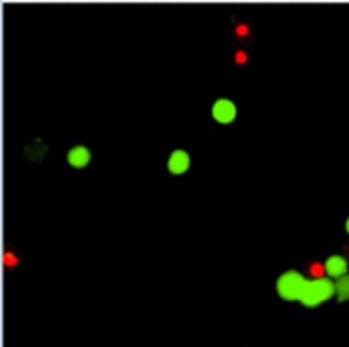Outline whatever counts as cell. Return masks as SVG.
I'll list each match as a JSON object with an SVG mask.
<instances>
[{
    "instance_id": "obj_1",
    "label": "cell",
    "mask_w": 349,
    "mask_h": 347,
    "mask_svg": "<svg viewBox=\"0 0 349 347\" xmlns=\"http://www.w3.org/2000/svg\"><path fill=\"white\" fill-rule=\"evenodd\" d=\"M333 296H335V282L333 280H329V278H311L302 288L298 302H302L304 306H319L321 302H325Z\"/></svg>"
},
{
    "instance_id": "obj_2",
    "label": "cell",
    "mask_w": 349,
    "mask_h": 347,
    "mask_svg": "<svg viewBox=\"0 0 349 347\" xmlns=\"http://www.w3.org/2000/svg\"><path fill=\"white\" fill-rule=\"evenodd\" d=\"M306 284V278L300 274V272H284L276 282V290L284 300H298L300 294H302V288Z\"/></svg>"
},
{
    "instance_id": "obj_3",
    "label": "cell",
    "mask_w": 349,
    "mask_h": 347,
    "mask_svg": "<svg viewBox=\"0 0 349 347\" xmlns=\"http://www.w3.org/2000/svg\"><path fill=\"white\" fill-rule=\"evenodd\" d=\"M213 119L221 125H231L237 119V106L229 98H219L213 104Z\"/></svg>"
},
{
    "instance_id": "obj_4",
    "label": "cell",
    "mask_w": 349,
    "mask_h": 347,
    "mask_svg": "<svg viewBox=\"0 0 349 347\" xmlns=\"http://www.w3.org/2000/svg\"><path fill=\"white\" fill-rule=\"evenodd\" d=\"M188 168H190V156H188L184 149L172 151V156H170V160H168V170H170V174L182 176V174L188 172Z\"/></svg>"
},
{
    "instance_id": "obj_5",
    "label": "cell",
    "mask_w": 349,
    "mask_h": 347,
    "mask_svg": "<svg viewBox=\"0 0 349 347\" xmlns=\"http://www.w3.org/2000/svg\"><path fill=\"white\" fill-rule=\"evenodd\" d=\"M67 162H69V166L76 168V170L86 168V166L90 164V149H88V147H84V145H76V147H72V149L67 151Z\"/></svg>"
},
{
    "instance_id": "obj_6",
    "label": "cell",
    "mask_w": 349,
    "mask_h": 347,
    "mask_svg": "<svg viewBox=\"0 0 349 347\" xmlns=\"http://www.w3.org/2000/svg\"><path fill=\"white\" fill-rule=\"evenodd\" d=\"M347 259L343 257V255H331L327 261H325V269H327V276H331V278H339L341 276H345L347 274Z\"/></svg>"
},
{
    "instance_id": "obj_7",
    "label": "cell",
    "mask_w": 349,
    "mask_h": 347,
    "mask_svg": "<svg viewBox=\"0 0 349 347\" xmlns=\"http://www.w3.org/2000/svg\"><path fill=\"white\" fill-rule=\"evenodd\" d=\"M335 294L339 296V300H349V274L341 276L339 280L335 282Z\"/></svg>"
},
{
    "instance_id": "obj_8",
    "label": "cell",
    "mask_w": 349,
    "mask_h": 347,
    "mask_svg": "<svg viewBox=\"0 0 349 347\" xmlns=\"http://www.w3.org/2000/svg\"><path fill=\"white\" fill-rule=\"evenodd\" d=\"M327 269H325V263H313L311 265V276L313 278H325Z\"/></svg>"
},
{
    "instance_id": "obj_9",
    "label": "cell",
    "mask_w": 349,
    "mask_h": 347,
    "mask_svg": "<svg viewBox=\"0 0 349 347\" xmlns=\"http://www.w3.org/2000/svg\"><path fill=\"white\" fill-rule=\"evenodd\" d=\"M5 261H7V265H9V267L17 265V257H15L13 253H7V255H5Z\"/></svg>"
},
{
    "instance_id": "obj_10",
    "label": "cell",
    "mask_w": 349,
    "mask_h": 347,
    "mask_svg": "<svg viewBox=\"0 0 349 347\" xmlns=\"http://www.w3.org/2000/svg\"><path fill=\"white\" fill-rule=\"evenodd\" d=\"M247 61V55L243 51H237V63H245Z\"/></svg>"
},
{
    "instance_id": "obj_11",
    "label": "cell",
    "mask_w": 349,
    "mask_h": 347,
    "mask_svg": "<svg viewBox=\"0 0 349 347\" xmlns=\"http://www.w3.org/2000/svg\"><path fill=\"white\" fill-rule=\"evenodd\" d=\"M237 33H239V35H247V33H249V29H247V27H243V25H241V27H239V29H237Z\"/></svg>"
},
{
    "instance_id": "obj_12",
    "label": "cell",
    "mask_w": 349,
    "mask_h": 347,
    "mask_svg": "<svg viewBox=\"0 0 349 347\" xmlns=\"http://www.w3.org/2000/svg\"><path fill=\"white\" fill-rule=\"evenodd\" d=\"M345 229H347V233H349V219H347V223H345Z\"/></svg>"
}]
</instances>
